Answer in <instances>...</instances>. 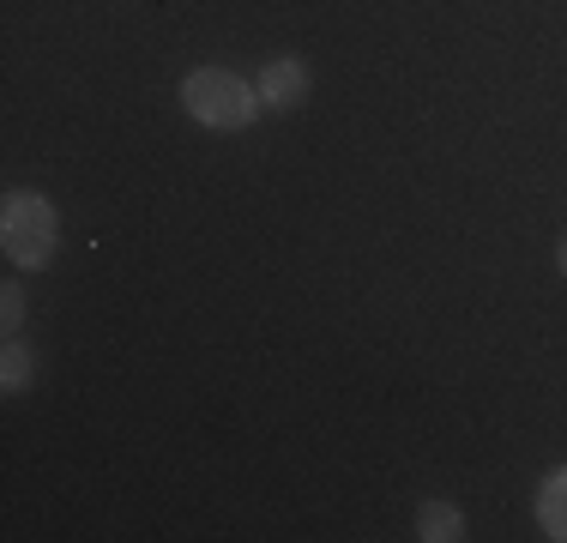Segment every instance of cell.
I'll return each instance as SVG.
<instances>
[{
    "instance_id": "cell-5",
    "label": "cell",
    "mask_w": 567,
    "mask_h": 543,
    "mask_svg": "<svg viewBox=\"0 0 567 543\" xmlns=\"http://www.w3.org/2000/svg\"><path fill=\"white\" fill-rule=\"evenodd\" d=\"M416 537H423V543L465 537V513H458L453 501H423V508H416Z\"/></svg>"
},
{
    "instance_id": "cell-4",
    "label": "cell",
    "mask_w": 567,
    "mask_h": 543,
    "mask_svg": "<svg viewBox=\"0 0 567 543\" xmlns=\"http://www.w3.org/2000/svg\"><path fill=\"white\" fill-rule=\"evenodd\" d=\"M537 525H544L556 543H567V465H556L537 489Z\"/></svg>"
},
{
    "instance_id": "cell-1",
    "label": "cell",
    "mask_w": 567,
    "mask_h": 543,
    "mask_svg": "<svg viewBox=\"0 0 567 543\" xmlns=\"http://www.w3.org/2000/svg\"><path fill=\"white\" fill-rule=\"evenodd\" d=\"M182 109L199 121V127L236 133V127H248L266 103H260V91H254L241 73H229V66H194V73L182 79Z\"/></svg>"
},
{
    "instance_id": "cell-7",
    "label": "cell",
    "mask_w": 567,
    "mask_h": 543,
    "mask_svg": "<svg viewBox=\"0 0 567 543\" xmlns=\"http://www.w3.org/2000/svg\"><path fill=\"white\" fill-rule=\"evenodd\" d=\"M19 326H24V290L19 284H0V332L19 338Z\"/></svg>"
},
{
    "instance_id": "cell-2",
    "label": "cell",
    "mask_w": 567,
    "mask_h": 543,
    "mask_svg": "<svg viewBox=\"0 0 567 543\" xmlns=\"http://www.w3.org/2000/svg\"><path fill=\"white\" fill-rule=\"evenodd\" d=\"M55 236H61V217L37 187H12L0 199V248H7L12 266H24V272L49 266L55 260Z\"/></svg>"
},
{
    "instance_id": "cell-8",
    "label": "cell",
    "mask_w": 567,
    "mask_h": 543,
    "mask_svg": "<svg viewBox=\"0 0 567 543\" xmlns=\"http://www.w3.org/2000/svg\"><path fill=\"white\" fill-rule=\"evenodd\" d=\"M556 266H561V278H567V236H561V248H556Z\"/></svg>"
},
{
    "instance_id": "cell-3",
    "label": "cell",
    "mask_w": 567,
    "mask_h": 543,
    "mask_svg": "<svg viewBox=\"0 0 567 543\" xmlns=\"http://www.w3.org/2000/svg\"><path fill=\"white\" fill-rule=\"evenodd\" d=\"M308 85H315V73H308V61H296V54H284V61H272V66L260 73V85H254V91H260V103H266V109H296V103L308 98Z\"/></svg>"
},
{
    "instance_id": "cell-6",
    "label": "cell",
    "mask_w": 567,
    "mask_h": 543,
    "mask_svg": "<svg viewBox=\"0 0 567 543\" xmlns=\"http://www.w3.org/2000/svg\"><path fill=\"white\" fill-rule=\"evenodd\" d=\"M31 380H37V357L24 350V338H7V357H0V387L24 392Z\"/></svg>"
}]
</instances>
